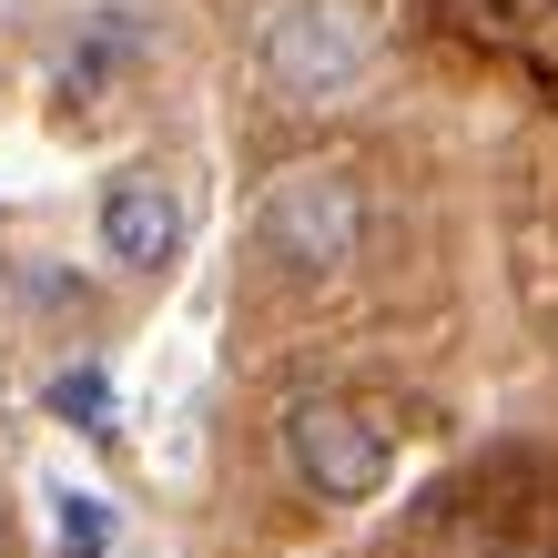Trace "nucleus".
<instances>
[{
    "instance_id": "f257e3e1",
    "label": "nucleus",
    "mask_w": 558,
    "mask_h": 558,
    "mask_svg": "<svg viewBox=\"0 0 558 558\" xmlns=\"http://www.w3.org/2000/svg\"><path fill=\"white\" fill-rule=\"evenodd\" d=\"M366 234H376V204H366V183L345 162H294V173L265 183V204H254V254L275 275H294V284L345 275L366 254Z\"/></svg>"
},
{
    "instance_id": "f03ea898",
    "label": "nucleus",
    "mask_w": 558,
    "mask_h": 558,
    "mask_svg": "<svg viewBox=\"0 0 558 558\" xmlns=\"http://www.w3.org/2000/svg\"><path fill=\"white\" fill-rule=\"evenodd\" d=\"M376 21L366 0H275L265 31H254V61L284 102H345L355 82L376 72Z\"/></svg>"
},
{
    "instance_id": "7ed1b4c3",
    "label": "nucleus",
    "mask_w": 558,
    "mask_h": 558,
    "mask_svg": "<svg viewBox=\"0 0 558 558\" xmlns=\"http://www.w3.org/2000/svg\"><path fill=\"white\" fill-rule=\"evenodd\" d=\"M284 457H294V477H305L325 508H366L376 487L397 477V437L355 397H294L284 407Z\"/></svg>"
},
{
    "instance_id": "20e7f679",
    "label": "nucleus",
    "mask_w": 558,
    "mask_h": 558,
    "mask_svg": "<svg viewBox=\"0 0 558 558\" xmlns=\"http://www.w3.org/2000/svg\"><path fill=\"white\" fill-rule=\"evenodd\" d=\"M92 234H102V254H112V275H173L183 265V193L162 183V173H112L102 183V204H92Z\"/></svg>"
},
{
    "instance_id": "39448f33",
    "label": "nucleus",
    "mask_w": 558,
    "mask_h": 558,
    "mask_svg": "<svg viewBox=\"0 0 558 558\" xmlns=\"http://www.w3.org/2000/svg\"><path fill=\"white\" fill-rule=\"evenodd\" d=\"M51 529H61V558H102L112 548V518L92 487H51Z\"/></svg>"
},
{
    "instance_id": "423d86ee",
    "label": "nucleus",
    "mask_w": 558,
    "mask_h": 558,
    "mask_svg": "<svg viewBox=\"0 0 558 558\" xmlns=\"http://www.w3.org/2000/svg\"><path fill=\"white\" fill-rule=\"evenodd\" d=\"M51 416H72L82 437H102V426H112V376L102 366H61L51 376Z\"/></svg>"
},
{
    "instance_id": "0eeeda50",
    "label": "nucleus",
    "mask_w": 558,
    "mask_h": 558,
    "mask_svg": "<svg viewBox=\"0 0 558 558\" xmlns=\"http://www.w3.org/2000/svg\"><path fill=\"white\" fill-rule=\"evenodd\" d=\"M0 538H11V529H0Z\"/></svg>"
}]
</instances>
